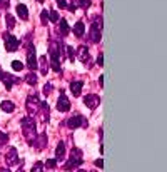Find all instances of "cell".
<instances>
[{"instance_id": "1", "label": "cell", "mask_w": 167, "mask_h": 172, "mask_svg": "<svg viewBox=\"0 0 167 172\" xmlns=\"http://www.w3.org/2000/svg\"><path fill=\"white\" fill-rule=\"evenodd\" d=\"M22 125L25 127V137H27V142L30 144V142L35 139V122H34V119L25 117L22 120Z\"/></svg>"}, {"instance_id": "2", "label": "cell", "mask_w": 167, "mask_h": 172, "mask_svg": "<svg viewBox=\"0 0 167 172\" xmlns=\"http://www.w3.org/2000/svg\"><path fill=\"white\" fill-rule=\"evenodd\" d=\"M5 47H7V50H9V52L17 50V47H19V40L15 39L14 35H5Z\"/></svg>"}, {"instance_id": "3", "label": "cell", "mask_w": 167, "mask_h": 172, "mask_svg": "<svg viewBox=\"0 0 167 172\" xmlns=\"http://www.w3.org/2000/svg\"><path fill=\"white\" fill-rule=\"evenodd\" d=\"M84 100H85V105H87V107H90V109H95L97 105L100 104V99L95 95V94H89V95H85Z\"/></svg>"}, {"instance_id": "4", "label": "cell", "mask_w": 167, "mask_h": 172, "mask_svg": "<svg viewBox=\"0 0 167 172\" xmlns=\"http://www.w3.org/2000/svg\"><path fill=\"white\" fill-rule=\"evenodd\" d=\"M28 69H32V70H35L37 69V60H35V48L34 45H28Z\"/></svg>"}, {"instance_id": "5", "label": "cell", "mask_w": 167, "mask_h": 172, "mask_svg": "<svg viewBox=\"0 0 167 172\" xmlns=\"http://www.w3.org/2000/svg\"><path fill=\"white\" fill-rule=\"evenodd\" d=\"M57 109L60 110V112H67L69 109H70V102L65 95H60L59 97V102H57Z\"/></svg>"}, {"instance_id": "6", "label": "cell", "mask_w": 167, "mask_h": 172, "mask_svg": "<svg viewBox=\"0 0 167 172\" xmlns=\"http://www.w3.org/2000/svg\"><path fill=\"white\" fill-rule=\"evenodd\" d=\"M80 124L85 125V119L82 115H74L69 120V127H70V129H77V127H80Z\"/></svg>"}, {"instance_id": "7", "label": "cell", "mask_w": 167, "mask_h": 172, "mask_svg": "<svg viewBox=\"0 0 167 172\" xmlns=\"http://www.w3.org/2000/svg\"><path fill=\"white\" fill-rule=\"evenodd\" d=\"M55 154H57V161H64V155H65V144L64 142H59Z\"/></svg>"}, {"instance_id": "8", "label": "cell", "mask_w": 167, "mask_h": 172, "mask_svg": "<svg viewBox=\"0 0 167 172\" xmlns=\"http://www.w3.org/2000/svg\"><path fill=\"white\" fill-rule=\"evenodd\" d=\"M70 90L74 95H80V92H82V82H72L70 84Z\"/></svg>"}, {"instance_id": "9", "label": "cell", "mask_w": 167, "mask_h": 172, "mask_svg": "<svg viewBox=\"0 0 167 172\" xmlns=\"http://www.w3.org/2000/svg\"><path fill=\"white\" fill-rule=\"evenodd\" d=\"M74 32H75V35L77 37H82L84 35V32H85V27H84V22H75V25H74Z\"/></svg>"}, {"instance_id": "10", "label": "cell", "mask_w": 167, "mask_h": 172, "mask_svg": "<svg viewBox=\"0 0 167 172\" xmlns=\"http://www.w3.org/2000/svg\"><path fill=\"white\" fill-rule=\"evenodd\" d=\"M79 57H80V60L82 62H87L89 60V48L87 47H79Z\"/></svg>"}, {"instance_id": "11", "label": "cell", "mask_w": 167, "mask_h": 172, "mask_svg": "<svg viewBox=\"0 0 167 172\" xmlns=\"http://www.w3.org/2000/svg\"><path fill=\"white\" fill-rule=\"evenodd\" d=\"M7 161H9L10 164H14V162H17V150L12 147V149L9 150V154H7Z\"/></svg>"}, {"instance_id": "12", "label": "cell", "mask_w": 167, "mask_h": 172, "mask_svg": "<svg viewBox=\"0 0 167 172\" xmlns=\"http://www.w3.org/2000/svg\"><path fill=\"white\" fill-rule=\"evenodd\" d=\"M17 12H19V15H20V19H28V10H27V7L25 5H19L17 7Z\"/></svg>"}, {"instance_id": "13", "label": "cell", "mask_w": 167, "mask_h": 172, "mask_svg": "<svg viewBox=\"0 0 167 172\" xmlns=\"http://www.w3.org/2000/svg\"><path fill=\"white\" fill-rule=\"evenodd\" d=\"M2 109L5 110V112H12V110L15 109V105L12 104L10 100H3V102H2Z\"/></svg>"}, {"instance_id": "14", "label": "cell", "mask_w": 167, "mask_h": 172, "mask_svg": "<svg viewBox=\"0 0 167 172\" xmlns=\"http://www.w3.org/2000/svg\"><path fill=\"white\" fill-rule=\"evenodd\" d=\"M25 82L35 85V84H37V73H27V75H25Z\"/></svg>"}, {"instance_id": "15", "label": "cell", "mask_w": 167, "mask_h": 172, "mask_svg": "<svg viewBox=\"0 0 167 172\" xmlns=\"http://www.w3.org/2000/svg\"><path fill=\"white\" fill-rule=\"evenodd\" d=\"M40 70H42L44 75L47 73V59L45 57H40Z\"/></svg>"}, {"instance_id": "16", "label": "cell", "mask_w": 167, "mask_h": 172, "mask_svg": "<svg viewBox=\"0 0 167 172\" xmlns=\"http://www.w3.org/2000/svg\"><path fill=\"white\" fill-rule=\"evenodd\" d=\"M60 32H62V35H67L69 34V23L65 22V20L60 22Z\"/></svg>"}, {"instance_id": "17", "label": "cell", "mask_w": 167, "mask_h": 172, "mask_svg": "<svg viewBox=\"0 0 167 172\" xmlns=\"http://www.w3.org/2000/svg\"><path fill=\"white\" fill-rule=\"evenodd\" d=\"M12 69H14V70H22L23 69V64L20 62V60H14V62H12Z\"/></svg>"}, {"instance_id": "18", "label": "cell", "mask_w": 167, "mask_h": 172, "mask_svg": "<svg viewBox=\"0 0 167 172\" xmlns=\"http://www.w3.org/2000/svg\"><path fill=\"white\" fill-rule=\"evenodd\" d=\"M48 19H50V22H59V14L55 10H50L48 12Z\"/></svg>"}, {"instance_id": "19", "label": "cell", "mask_w": 167, "mask_h": 172, "mask_svg": "<svg viewBox=\"0 0 167 172\" xmlns=\"http://www.w3.org/2000/svg\"><path fill=\"white\" fill-rule=\"evenodd\" d=\"M77 5H80L82 9H87L89 5H90V0H74Z\"/></svg>"}, {"instance_id": "20", "label": "cell", "mask_w": 167, "mask_h": 172, "mask_svg": "<svg viewBox=\"0 0 167 172\" xmlns=\"http://www.w3.org/2000/svg\"><path fill=\"white\" fill-rule=\"evenodd\" d=\"M55 164H57V159H48V161L45 162V166H47V169H54Z\"/></svg>"}, {"instance_id": "21", "label": "cell", "mask_w": 167, "mask_h": 172, "mask_svg": "<svg viewBox=\"0 0 167 172\" xmlns=\"http://www.w3.org/2000/svg\"><path fill=\"white\" fill-rule=\"evenodd\" d=\"M5 19H7V25H9V27H14V25H15V19L12 17L10 14H7V17H5Z\"/></svg>"}, {"instance_id": "22", "label": "cell", "mask_w": 167, "mask_h": 172, "mask_svg": "<svg viewBox=\"0 0 167 172\" xmlns=\"http://www.w3.org/2000/svg\"><path fill=\"white\" fill-rule=\"evenodd\" d=\"M40 19H42V23H44V25H45V23H48V12L44 10L42 15H40Z\"/></svg>"}, {"instance_id": "23", "label": "cell", "mask_w": 167, "mask_h": 172, "mask_svg": "<svg viewBox=\"0 0 167 172\" xmlns=\"http://www.w3.org/2000/svg\"><path fill=\"white\" fill-rule=\"evenodd\" d=\"M42 170H44V166H42L40 162H37V164L34 166V169H32V172H42Z\"/></svg>"}, {"instance_id": "24", "label": "cell", "mask_w": 167, "mask_h": 172, "mask_svg": "<svg viewBox=\"0 0 167 172\" xmlns=\"http://www.w3.org/2000/svg\"><path fill=\"white\" fill-rule=\"evenodd\" d=\"M52 90H54V85H52V84H47V85H45V89H44V94H45V95H48V94H50Z\"/></svg>"}, {"instance_id": "25", "label": "cell", "mask_w": 167, "mask_h": 172, "mask_svg": "<svg viewBox=\"0 0 167 172\" xmlns=\"http://www.w3.org/2000/svg\"><path fill=\"white\" fill-rule=\"evenodd\" d=\"M57 3H59L60 9H65V7H67V0H57Z\"/></svg>"}, {"instance_id": "26", "label": "cell", "mask_w": 167, "mask_h": 172, "mask_svg": "<svg viewBox=\"0 0 167 172\" xmlns=\"http://www.w3.org/2000/svg\"><path fill=\"white\" fill-rule=\"evenodd\" d=\"M7 139H9V137H7L5 134H2V132H0V144H5V142H7Z\"/></svg>"}, {"instance_id": "27", "label": "cell", "mask_w": 167, "mask_h": 172, "mask_svg": "<svg viewBox=\"0 0 167 172\" xmlns=\"http://www.w3.org/2000/svg\"><path fill=\"white\" fill-rule=\"evenodd\" d=\"M95 166H97V167H102V166H104V162L99 159V161H95Z\"/></svg>"}, {"instance_id": "28", "label": "cell", "mask_w": 167, "mask_h": 172, "mask_svg": "<svg viewBox=\"0 0 167 172\" xmlns=\"http://www.w3.org/2000/svg\"><path fill=\"white\" fill-rule=\"evenodd\" d=\"M102 64H104V57L100 55V57H99V65H102Z\"/></svg>"}, {"instance_id": "29", "label": "cell", "mask_w": 167, "mask_h": 172, "mask_svg": "<svg viewBox=\"0 0 167 172\" xmlns=\"http://www.w3.org/2000/svg\"><path fill=\"white\" fill-rule=\"evenodd\" d=\"M0 172H10L9 169H5V167H3V169H0Z\"/></svg>"}, {"instance_id": "30", "label": "cell", "mask_w": 167, "mask_h": 172, "mask_svg": "<svg viewBox=\"0 0 167 172\" xmlns=\"http://www.w3.org/2000/svg\"><path fill=\"white\" fill-rule=\"evenodd\" d=\"M2 79H3V72L0 70V80H2Z\"/></svg>"}, {"instance_id": "31", "label": "cell", "mask_w": 167, "mask_h": 172, "mask_svg": "<svg viewBox=\"0 0 167 172\" xmlns=\"http://www.w3.org/2000/svg\"><path fill=\"white\" fill-rule=\"evenodd\" d=\"M79 172H85V170H79Z\"/></svg>"}]
</instances>
